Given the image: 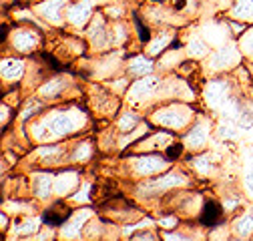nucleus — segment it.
I'll return each instance as SVG.
<instances>
[{
  "label": "nucleus",
  "instance_id": "nucleus-23",
  "mask_svg": "<svg viewBox=\"0 0 253 241\" xmlns=\"http://www.w3.org/2000/svg\"><path fill=\"white\" fill-rule=\"evenodd\" d=\"M62 86H65V82H62L60 79H56V80L44 84V86L41 88V93H42L44 97H52V95H58V93H60V88H62Z\"/></svg>",
  "mask_w": 253,
  "mask_h": 241
},
{
  "label": "nucleus",
  "instance_id": "nucleus-26",
  "mask_svg": "<svg viewBox=\"0 0 253 241\" xmlns=\"http://www.w3.org/2000/svg\"><path fill=\"white\" fill-rule=\"evenodd\" d=\"M241 46H243V50H245L247 54H251V56H253V30H247V35L243 37Z\"/></svg>",
  "mask_w": 253,
  "mask_h": 241
},
{
  "label": "nucleus",
  "instance_id": "nucleus-31",
  "mask_svg": "<svg viewBox=\"0 0 253 241\" xmlns=\"http://www.w3.org/2000/svg\"><path fill=\"white\" fill-rule=\"evenodd\" d=\"M175 223H177L175 217H165V219H161V225H163V227H173Z\"/></svg>",
  "mask_w": 253,
  "mask_h": 241
},
{
  "label": "nucleus",
  "instance_id": "nucleus-1",
  "mask_svg": "<svg viewBox=\"0 0 253 241\" xmlns=\"http://www.w3.org/2000/svg\"><path fill=\"white\" fill-rule=\"evenodd\" d=\"M83 125V117L79 111H56L46 117L42 123L33 127V135L37 141H52L54 137L73 133Z\"/></svg>",
  "mask_w": 253,
  "mask_h": 241
},
{
  "label": "nucleus",
  "instance_id": "nucleus-25",
  "mask_svg": "<svg viewBox=\"0 0 253 241\" xmlns=\"http://www.w3.org/2000/svg\"><path fill=\"white\" fill-rule=\"evenodd\" d=\"M245 185H247L249 193L253 195V155H249V161H247V171H245Z\"/></svg>",
  "mask_w": 253,
  "mask_h": 241
},
{
  "label": "nucleus",
  "instance_id": "nucleus-3",
  "mask_svg": "<svg viewBox=\"0 0 253 241\" xmlns=\"http://www.w3.org/2000/svg\"><path fill=\"white\" fill-rule=\"evenodd\" d=\"M167 167V161L161 157H155V155H147L135 161V169L139 175H155Z\"/></svg>",
  "mask_w": 253,
  "mask_h": 241
},
{
  "label": "nucleus",
  "instance_id": "nucleus-4",
  "mask_svg": "<svg viewBox=\"0 0 253 241\" xmlns=\"http://www.w3.org/2000/svg\"><path fill=\"white\" fill-rule=\"evenodd\" d=\"M12 42H14V48L20 50V52H30L37 44H39V35L33 33L28 28H22L12 37Z\"/></svg>",
  "mask_w": 253,
  "mask_h": 241
},
{
  "label": "nucleus",
  "instance_id": "nucleus-21",
  "mask_svg": "<svg viewBox=\"0 0 253 241\" xmlns=\"http://www.w3.org/2000/svg\"><path fill=\"white\" fill-rule=\"evenodd\" d=\"M67 215H69V209H67L65 205H56V209H54V207H52V209H48V213L44 215V219L56 217V221H54V223H60V221H65V219H67Z\"/></svg>",
  "mask_w": 253,
  "mask_h": 241
},
{
  "label": "nucleus",
  "instance_id": "nucleus-12",
  "mask_svg": "<svg viewBox=\"0 0 253 241\" xmlns=\"http://www.w3.org/2000/svg\"><path fill=\"white\" fill-rule=\"evenodd\" d=\"M22 71H24V63H22V60H18V58H4L2 60V77L6 80L18 79L22 75Z\"/></svg>",
  "mask_w": 253,
  "mask_h": 241
},
{
  "label": "nucleus",
  "instance_id": "nucleus-32",
  "mask_svg": "<svg viewBox=\"0 0 253 241\" xmlns=\"http://www.w3.org/2000/svg\"><path fill=\"white\" fill-rule=\"evenodd\" d=\"M8 115H10V109H8L6 105H2V123H6V119H8Z\"/></svg>",
  "mask_w": 253,
  "mask_h": 241
},
{
  "label": "nucleus",
  "instance_id": "nucleus-27",
  "mask_svg": "<svg viewBox=\"0 0 253 241\" xmlns=\"http://www.w3.org/2000/svg\"><path fill=\"white\" fill-rule=\"evenodd\" d=\"M209 167H211V165H209V159H207L205 155H201L199 159H195V169H197V171L207 173V171H209Z\"/></svg>",
  "mask_w": 253,
  "mask_h": 241
},
{
  "label": "nucleus",
  "instance_id": "nucleus-22",
  "mask_svg": "<svg viewBox=\"0 0 253 241\" xmlns=\"http://www.w3.org/2000/svg\"><path fill=\"white\" fill-rule=\"evenodd\" d=\"M235 231H237V235L247 237V235L253 231V219H251V217H241V219L237 221V225H235Z\"/></svg>",
  "mask_w": 253,
  "mask_h": 241
},
{
  "label": "nucleus",
  "instance_id": "nucleus-5",
  "mask_svg": "<svg viewBox=\"0 0 253 241\" xmlns=\"http://www.w3.org/2000/svg\"><path fill=\"white\" fill-rule=\"evenodd\" d=\"M90 8H92V0H81L79 4H75V6L69 8L67 16H69V20L73 24L83 26L88 20V16H90Z\"/></svg>",
  "mask_w": 253,
  "mask_h": 241
},
{
  "label": "nucleus",
  "instance_id": "nucleus-11",
  "mask_svg": "<svg viewBox=\"0 0 253 241\" xmlns=\"http://www.w3.org/2000/svg\"><path fill=\"white\" fill-rule=\"evenodd\" d=\"M75 185H77V173L65 171V173H58V175L54 177V191H56L58 195L71 191Z\"/></svg>",
  "mask_w": 253,
  "mask_h": 241
},
{
  "label": "nucleus",
  "instance_id": "nucleus-30",
  "mask_svg": "<svg viewBox=\"0 0 253 241\" xmlns=\"http://www.w3.org/2000/svg\"><path fill=\"white\" fill-rule=\"evenodd\" d=\"M88 191H90V187H88V185H84V187H83V191H81L79 195H75L73 199H75V201H86V197H88Z\"/></svg>",
  "mask_w": 253,
  "mask_h": 241
},
{
  "label": "nucleus",
  "instance_id": "nucleus-17",
  "mask_svg": "<svg viewBox=\"0 0 253 241\" xmlns=\"http://www.w3.org/2000/svg\"><path fill=\"white\" fill-rule=\"evenodd\" d=\"M233 16L241 20H253V0H237Z\"/></svg>",
  "mask_w": 253,
  "mask_h": 241
},
{
  "label": "nucleus",
  "instance_id": "nucleus-14",
  "mask_svg": "<svg viewBox=\"0 0 253 241\" xmlns=\"http://www.w3.org/2000/svg\"><path fill=\"white\" fill-rule=\"evenodd\" d=\"M35 191L39 197H48L54 191V177L50 175H37L35 177Z\"/></svg>",
  "mask_w": 253,
  "mask_h": 241
},
{
  "label": "nucleus",
  "instance_id": "nucleus-7",
  "mask_svg": "<svg viewBox=\"0 0 253 241\" xmlns=\"http://www.w3.org/2000/svg\"><path fill=\"white\" fill-rule=\"evenodd\" d=\"M155 84H157V79H155V77H147V79L137 80V82L131 86L129 99H131V101H141V99H145L147 95H151V90L155 88Z\"/></svg>",
  "mask_w": 253,
  "mask_h": 241
},
{
  "label": "nucleus",
  "instance_id": "nucleus-29",
  "mask_svg": "<svg viewBox=\"0 0 253 241\" xmlns=\"http://www.w3.org/2000/svg\"><path fill=\"white\" fill-rule=\"evenodd\" d=\"M88 153H90V147L84 143V145H81V149L77 151V155H75V159H88Z\"/></svg>",
  "mask_w": 253,
  "mask_h": 241
},
{
  "label": "nucleus",
  "instance_id": "nucleus-20",
  "mask_svg": "<svg viewBox=\"0 0 253 241\" xmlns=\"http://www.w3.org/2000/svg\"><path fill=\"white\" fill-rule=\"evenodd\" d=\"M137 123H139V117H137L135 113L123 115V117L119 119V129H121V131H131V129H135Z\"/></svg>",
  "mask_w": 253,
  "mask_h": 241
},
{
  "label": "nucleus",
  "instance_id": "nucleus-15",
  "mask_svg": "<svg viewBox=\"0 0 253 241\" xmlns=\"http://www.w3.org/2000/svg\"><path fill=\"white\" fill-rule=\"evenodd\" d=\"M88 215H90L88 211H81V213H77V215L69 221V225L62 229V235H65V237H79V229H81V225L86 221Z\"/></svg>",
  "mask_w": 253,
  "mask_h": 241
},
{
  "label": "nucleus",
  "instance_id": "nucleus-18",
  "mask_svg": "<svg viewBox=\"0 0 253 241\" xmlns=\"http://www.w3.org/2000/svg\"><path fill=\"white\" fill-rule=\"evenodd\" d=\"M151 69H153V63L145 56H135L129 63V71L133 75H147V73H151Z\"/></svg>",
  "mask_w": 253,
  "mask_h": 241
},
{
  "label": "nucleus",
  "instance_id": "nucleus-28",
  "mask_svg": "<svg viewBox=\"0 0 253 241\" xmlns=\"http://www.w3.org/2000/svg\"><path fill=\"white\" fill-rule=\"evenodd\" d=\"M37 111H41V103H39V101H30V103H28V109H26V111L20 115V119L24 120L26 117H30L33 113H37Z\"/></svg>",
  "mask_w": 253,
  "mask_h": 241
},
{
  "label": "nucleus",
  "instance_id": "nucleus-13",
  "mask_svg": "<svg viewBox=\"0 0 253 241\" xmlns=\"http://www.w3.org/2000/svg\"><path fill=\"white\" fill-rule=\"evenodd\" d=\"M181 183H185V177H179V175L169 173L167 177H161V179L153 181V183H149L147 187H149L151 191H163V189H171V187L181 185Z\"/></svg>",
  "mask_w": 253,
  "mask_h": 241
},
{
  "label": "nucleus",
  "instance_id": "nucleus-10",
  "mask_svg": "<svg viewBox=\"0 0 253 241\" xmlns=\"http://www.w3.org/2000/svg\"><path fill=\"white\" fill-rule=\"evenodd\" d=\"M62 4H65V0H48V2H44V4H39V12L46 18V20H50V22H60V8H62Z\"/></svg>",
  "mask_w": 253,
  "mask_h": 241
},
{
  "label": "nucleus",
  "instance_id": "nucleus-9",
  "mask_svg": "<svg viewBox=\"0 0 253 241\" xmlns=\"http://www.w3.org/2000/svg\"><path fill=\"white\" fill-rule=\"evenodd\" d=\"M225 84L223 82H211L209 86H207V90H205V97H207V103L215 109V107H221L223 105V101H225Z\"/></svg>",
  "mask_w": 253,
  "mask_h": 241
},
{
  "label": "nucleus",
  "instance_id": "nucleus-8",
  "mask_svg": "<svg viewBox=\"0 0 253 241\" xmlns=\"http://www.w3.org/2000/svg\"><path fill=\"white\" fill-rule=\"evenodd\" d=\"M207 133H209V125L205 123V120H201V123H197L193 127V131L187 135V145L191 147V149H199L205 145L207 141Z\"/></svg>",
  "mask_w": 253,
  "mask_h": 241
},
{
  "label": "nucleus",
  "instance_id": "nucleus-6",
  "mask_svg": "<svg viewBox=\"0 0 253 241\" xmlns=\"http://www.w3.org/2000/svg\"><path fill=\"white\" fill-rule=\"evenodd\" d=\"M237 50L231 48V46H225V48H221L213 58H211V69H227L231 65L237 63Z\"/></svg>",
  "mask_w": 253,
  "mask_h": 241
},
{
  "label": "nucleus",
  "instance_id": "nucleus-34",
  "mask_svg": "<svg viewBox=\"0 0 253 241\" xmlns=\"http://www.w3.org/2000/svg\"><path fill=\"white\" fill-rule=\"evenodd\" d=\"M165 239H183L181 235H177V233H167L165 235Z\"/></svg>",
  "mask_w": 253,
  "mask_h": 241
},
{
  "label": "nucleus",
  "instance_id": "nucleus-2",
  "mask_svg": "<svg viewBox=\"0 0 253 241\" xmlns=\"http://www.w3.org/2000/svg\"><path fill=\"white\" fill-rule=\"evenodd\" d=\"M187 119H189V109H181V107H167L153 115V120L157 125H165L171 129L183 127L187 123Z\"/></svg>",
  "mask_w": 253,
  "mask_h": 241
},
{
  "label": "nucleus",
  "instance_id": "nucleus-19",
  "mask_svg": "<svg viewBox=\"0 0 253 241\" xmlns=\"http://www.w3.org/2000/svg\"><path fill=\"white\" fill-rule=\"evenodd\" d=\"M173 40V33H163L161 37H157L149 46H147V50H149V54H157V52H161L165 46H169V42Z\"/></svg>",
  "mask_w": 253,
  "mask_h": 241
},
{
  "label": "nucleus",
  "instance_id": "nucleus-33",
  "mask_svg": "<svg viewBox=\"0 0 253 241\" xmlns=\"http://www.w3.org/2000/svg\"><path fill=\"white\" fill-rule=\"evenodd\" d=\"M135 239H153V235L151 233H139V235H135Z\"/></svg>",
  "mask_w": 253,
  "mask_h": 241
},
{
  "label": "nucleus",
  "instance_id": "nucleus-24",
  "mask_svg": "<svg viewBox=\"0 0 253 241\" xmlns=\"http://www.w3.org/2000/svg\"><path fill=\"white\" fill-rule=\"evenodd\" d=\"M189 52H191L193 56H205L207 54V46L203 40H193L191 44H189Z\"/></svg>",
  "mask_w": 253,
  "mask_h": 241
},
{
  "label": "nucleus",
  "instance_id": "nucleus-16",
  "mask_svg": "<svg viewBox=\"0 0 253 241\" xmlns=\"http://www.w3.org/2000/svg\"><path fill=\"white\" fill-rule=\"evenodd\" d=\"M203 35H205V40H207V42H213V44H223V42H225L223 28L217 26V24H207V26L203 28Z\"/></svg>",
  "mask_w": 253,
  "mask_h": 241
}]
</instances>
